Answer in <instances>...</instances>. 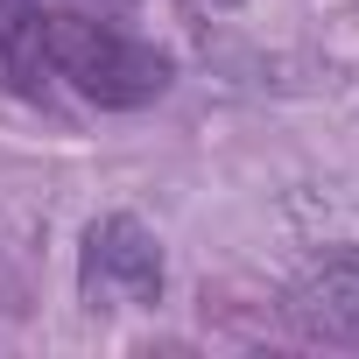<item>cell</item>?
<instances>
[{
  "instance_id": "7a4b0ae2",
  "label": "cell",
  "mask_w": 359,
  "mask_h": 359,
  "mask_svg": "<svg viewBox=\"0 0 359 359\" xmlns=\"http://www.w3.org/2000/svg\"><path fill=\"white\" fill-rule=\"evenodd\" d=\"M78 296H85V310H148V303H162V240L134 212L92 219L85 247H78Z\"/></svg>"
},
{
  "instance_id": "6da1fadb",
  "label": "cell",
  "mask_w": 359,
  "mask_h": 359,
  "mask_svg": "<svg viewBox=\"0 0 359 359\" xmlns=\"http://www.w3.org/2000/svg\"><path fill=\"white\" fill-rule=\"evenodd\" d=\"M57 78H71V92L106 106V113H134V106H155L176 85V64H169V50H155L127 29L57 15Z\"/></svg>"
},
{
  "instance_id": "5b68a950",
  "label": "cell",
  "mask_w": 359,
  "mask_h": 359,
  "mask_svg": "<svg viewBox=\"0 0 359 359\" xmlns=\"http://www.w3.org/2000/svg\"><path fill=\"white\" fill-rule=\"evenodd\" d=\"M184 8H191V15H233L240 0H184Z\"/></svg>"
},
{
  "instance_id": "3957f363",
  "label": "cell",
  "mask_w": 359,
  "mask_h": 359,
  "mask_svg": "<svg viewBox=\"0 0 359 359\" xmlns=\"http://www.w3.org/2000/svg\"><path fill=\"white\" fill-rule=\"evenodd\" d=\"M289 324L317 345H359V247H324L289 282Z\"/></svg>"
},
{
  "instance_id": "277c9868",
  "label": "cell",
  "mask_w": 359,
  "mask_h": 359,
  "mask_svg": "<svg viewBox=\"0 0 359 359\" xmlns=\"http://www.w3.org/2000/svg\"><path fill=\"white\" fill-rule=\"evenodd\" d=\"M57 78V15L43 8H0V92L43 99Z\"/></svg>"
}]
</instances>
